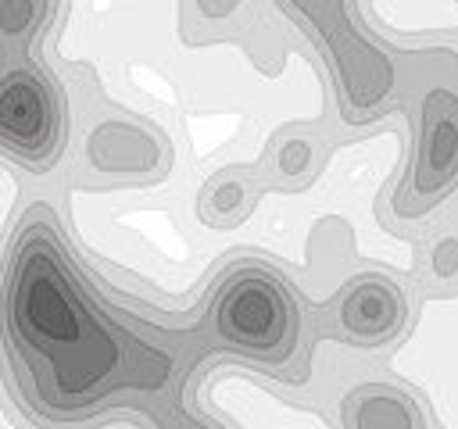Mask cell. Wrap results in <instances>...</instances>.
<instances>
[{
    "instance_id": "cell-1",
    "label": "cell",
    "mask_w": 458,
    "mask_h": 429,
    "mask_svg": "<svg viewBox=\"0 0 458 429\" xmlns=\"http://www.w3.org/2000/svg\"><path fill=\"white\" fill-rule=\"evenodd\" d=\"M0 350L18 397L47 422H79L132 375L165 379V354L107 318L72 268L57 225L29 218L0 272Z\"/></svg>"
},
{
    "instance_id": "cell-2",
    "label": "cell",
    "mask_w": 458,
    "mask_h": 429,
    "mask_svg": "<svg viewBox=\"0 0 458 429\" xmlns=\"http://www.w3.org/2000/svg\"><path fill=\"white\" fill-rule=\"evenodd\" d=\"M211 329L258 361H286L297 343V307L268 268H236L211 300Z\"/></svg>"
},
{
    "instance_id": "cell-3",
    "label": "cell",
    "mask_w": 458,
    "mask_h": 429,
    "mask_svg": "<svg viewBox=\"0 0 458 429\" xmlns=\"http://www.w3.org/2000/svg\"><path fill=\"white\" fill-rule=\"evenodd\" d=\"M68 136L57 79L29 57L0 61V150L32 172L54 168Z\"/></svg>"
},
{
    "instance_id": "cell-4",
    "label": "cell",
    "mask_w": 458,
    "mask_h": 429,
    "mask_svg": "<svg viewBox=\"0 0 458 429\" xmlns=\"http://www.w3.org/2000/svg\"><path fill=\"white\" fill-rule=\"evenodd\" d=\"M454 182H458V97L437 89L422 104V136L404 193H397V211L411 218L426 204L440 200Z\"/></svg>"
},
{
    "instance_id": "cell-5",
    "label": "cell",
    "mask_w": 458,
    "mask_h": 429,
    "mask_svg": "<svg viewBox=\"0 0 458 429\" xmlns=\"http://www.w3.org/2000/svg\"><path fill=\"white\" fill-rule=\"evenodd\" d=\"M401 322L404 297L383 279H358L340 300V325L361 343H379L394 336Z\"/></svg>"
},
{
    "instance_id": "cell-6",
    "label": "cell",
    "mask_w": 458,
    "mask_h": 429,
    "mask_svg": "<svg viewBox=\"0 0 458 429\" xmlns=\"http://www.w3.org/2000/svg\"><path fill=\"white\" fill-rule=\"evenodd\" d=\"M57 14V0H0V61L29 57Z\"/></svg>"
},
{
    "instance_id": "cell-7",
    "label": "cell",
    "mask_w": 458,
    "mask_h": 429,
    "mask_svg": "<svg viewBox=\"0 0 458 429\" xmlns=\"http://www.w3.org/2000/svg\"><path fill=\"white\" fill-rule=\"evenodd\" d=\"M347 422L351 429H419L411 404L401 393H390L379 386L358 390L347 400Z\"/></svg>"
},
{
    "instance_id": "cell-8",
    "label": "cell",
    "mask_w": 458,
    "mask_h": 429,
    "mask_svg": "<svg viewBox=\"0 0 458 429\" xmlns=\"http://www.w3.org/2000/svg\"><path fill=\"white\" fill-rule=\"evenodd\" d=\"M240 0H197V7L208 14V18H225Z\"/></svg>"
}]
</instances>
